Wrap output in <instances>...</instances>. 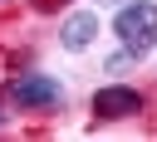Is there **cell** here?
I'll return each instance as SVG.
<instances>
[{
  "label": "cell",
  "mask_w": 157,
  "mask_h": 142,
  "mask_svg": "<svg viewBox=\"0 0 157 142\" xmlns=\"http://www.w3.org/2000/svg\"><path fill=\"white\" fill-rule=\"evenodd\" d=\"M113 34L123 39L128 54H147L157 44V5L152 0H132L113 15Z\"/></svg>",
  "instance_id": "6da1fadb"
},
{
  "label": "cell",
  "mask_w": 157,
  "mask_h": 142,
  "mask_svg": "<svg viewBox=\"0 0 157 142\" xmlns=\"http://www.w3.org/2000/svg\"><path fill=\"white\" fill-rule=\"evenodd\" d=\"M10 98H15L20 108H54V103L64 98V88H59L49 73H20V78L10 83Z\"/></svg>",
  "instance_id": "7a4b0ae2"
},
{
  "label": "cell",
  "mask_w": 157,
  "mask_h": 142,
  "mask_svg": "<svg viewBox=\"0 0 157 142\" xmlns=\"http://www.w3.org/2000/svg\"><path fill=\"white\" fill-rule=\"evenodd\" d=\"M93 113L98 118H137L142 113V93L137 88H123V83H108L93 93Z\"/></svg>",
  "instance_id": "3957f363"
},
{
  "label": "cell",
  "mask_w": 157,
  "mask_h": 142,
  "mask_svg": "<svg viewBox=\"0 0 157 142\" xmlns=\"http://www.w3.org/2000/svg\"><path fill=\"white\" fill-rule=\"evenodd\" d=\"M93 34H98V15H93V10H78V15H69V20H64L59 44L78 54V49H88V44H93Z\"/></svg>",
  "instance_id": "277c9868"
},
{
  "label": "cell",
  "mask_w": 157,
  "mask_h": 142,
  "mask_svg": "<svg viewBox=\"0 0 157 142\" xmlns=\"http://www.w3.org/2000/svg\"><path fill=\"white\" fill-rule=\"evenodd\" d=\"M54 5H64V0H34V10H54Z\"/></svg>",
  "instance_id": "5b68a950"
}]
</instances>
